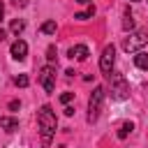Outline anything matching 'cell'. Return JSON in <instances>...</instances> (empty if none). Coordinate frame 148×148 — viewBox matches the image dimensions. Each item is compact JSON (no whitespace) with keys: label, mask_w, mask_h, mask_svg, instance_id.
Returning a JSON list of instances; mask_svg holds the SVG:
<instances>
[{"label":"cell","mask_w":148,"mask_h":148,"mask_svg":"<svg viewBox=\"0 0 148 148\" xmlns=\"http://www.w3.org/2000/svg\"><path fill=\"white\" fill-rule=\"evenodd\" d=\"M37 123H39V134H42V146L49 148L51 146V139L56 134V127H58V118L53 113V109L49 104H44L39 111H37Z\"/></svg>","instance_id":"cell-1"},{"label":"cell","mask_w":148,"mask_h":148,"mask_svg":"<svg viewBox=\"0 0 148 148\" xmlns=\"http://www.w3.org/2000/svg\"><path fill=\"white\" fill-rule=\"evenodd\" d=\"M106 76H109V83H111V97L113 99H127L130 97V86H127L125 76L120 72H111Z\"/></svg>","instance_id":"cell-2"},{"label":"cell","mask_w":148,"mask_h":148,"mask_svg":"<svg viewBox=\"0 0 148 148\" xmlns=\"http://www.w3.org/2000/svg\"><path fill=\"white\" fill-rule=\"evenodd\" d=\"M102 102H104V88L97 86L88 99V123H95L99 118V111H102Z\"/></svg>","instance_id":"cell-3"},{"label":"cell","mask_w":148,"mask_h":148,"mask_svg":"<svg viewBox=\"0 0 148 148\" xmlns=\"http://www.w3.org/2000/svg\"><path fill=\"white\" fill-rule=\"evenodd\" d=\"M148 44V35L143 32V30H139V32H132L130 37H125V42H123V49L130 53V51H139L141 46H146Z\"/></svg>","instance_id":"cell-4"},{"label":"cell","mask_w":148,"mask_h":148,"mask_svg":"<svg viewBox=\"0 0 148 148\" xmlns=\"http://www.w3.org/2000/svg\"><path fill=\"white\" fill-rule=\"evenodd\" d=\"M113 60H116V49H113V44H109V46L102 51V56H99V69H102L104 74H111Z\"/></svg>","instance_id":"cell-5"},{"label":"cell","mask_w":148,"mask_h":148,"mask_svg":"<svg viewBox=\"0 0 148 148\" xmlns=\"http://www.w3.org/2000/svg\"><path fill=\"white\" fill-rule=\"evenodd\" d=\"M39 83H42V88H44L46 92H53V88H56V69H53L51 65L42 67V72H39Z\"/></svg>","instance_id":"cell-6"},{"label":"cell","mask_w":148,"mask_h":148,"mask_svg":"<svg viewBox=\"0 0 148 148\" xmlns=\"http://www.w3.org/2000/svg\"><path fill=\"white\" fill-rule=\"evenodd\" d=\"M25 56H28V44L23 39H16L12 44V58L14 60H25Z\"/></svg>","instance_id":"cell-7"},{"label":"cell","mask_w":148,"mask_h":148,"mask_svg":"<svg viewBox=\"0 0 148 148\" xmlns=\"http://www.w3.org/2000/svg\"><path fill=\"white\" fill-rule=\"evenodd\" d=\"M67 56H69L72 60H74V58H76V60H86V58L90 56V51H88V46H83V44H76V46H72V49L67 51Z\"/></svg>","instance_id":"cell-8"},{"label":"cell","mask_w":148,"mask_h":148,"mask_svg":"<svg viewBox=\"0 0 148 148\" xmlns=\"http://www.w3.org/2000/svg\"><path fill=\"white\" fill-rule=\"evenodd\" d=\"M0 130H5V132H16V130H18V120L2 116V118H0Z\"/></svg>","instance_id":"cell-9"},{"label":"cell","mask_w":148,"mask_h":148,"mask_svg":"<svg viewBox=\"0 0 148 148\" xmlns=\"http://www.w3.org/2000/svg\"><path fill=\"white\" fill-rule=\"evenodd\" d=\"M134 65H136L139 69H146V72H148V53H146V51H136Z\"/></svg>","instance_id":"cell-10"},{"label":"cell","mask_w":148,"mask_h":148,"mask_svg":"<svg viewBox=\"0 0 148 148\" xmlns=\"http://www.w3.org/2000/svg\"><path fill=\"white\" fill-rule=\"evenodd\" d=\"M92 14H95V7H92V5H88V9H86V12H79V14H74V18H76V21H88Z\"/></svg>","instance_id":"cell-11"},{"label":"cell","mask_w":148,"mask_h":148,"mask_svg":"<svg viewBox=\"0 0 148 148\" xmlns=\"http://www.w3.org/2000/svg\"><path fill=\"white\" fill-rule=\"evenodd\" d=\"M9 28H12V32H14V35H21V32H23V28H25V21H23V18H14Z\"/></svg>","instance_id":"cell-12"},{"label":"cell","mask_w":148,"mask_h":148,"mask_svg":"<svg viewBox=\"0 0 148 148\" xmlns=\"http://www.w3.org/2000/svg\"><path fill=\"white\" fill-rule=\"evenodd\" d=\"M56 30H58L56 21H46V23H42V32H44V35H56Z\"/></svg>","instance_id":"cell-13"},{"label":"cell","mask_w":148,"mask_h":148,"mask_svg":"<svg viewBox=\"0 0 148 148\" xmlns=\"http://www.w3.org/2000/svg\"><path fill=\"white\" fill-rule=\"evenodd\" d=\"M132 130H134V125H132V123H123V125H120V130H118V136H120V139H125Z\"/></svg>","instance_id":"cell-14"},{"label":"cell","mask_w":148,"mask_h":148,"mask_svg":"<svg viewBox=\"0 0 148 148\" xmlns=\"http://www.w3.org/2000/svg\"><path fill=\"white\" fill-rule=\"evenodd\" d=\"M123 28H125V30H132V28H134V18H132V14H130V12H125V18H123Z\"/></svg>","instance_id":"cell-15"},{"label":"cell","mask_w":148,"mask_h":148,"mask_svg":"<svg viewBox=\"0 0 148 148\" xmlns=\"http://www.w3.org/2000/svg\"><path fill=\"white\" fill-rule=\"evenodd\" d=\"M14 83H16L18 88H25V86L30 83V79H28L25 74H18V76H14Z\"/></svg>","instance_id":"cell-16"},{"label":"cell","mask_w":148,"mask_h":148,"mask_svg":"<svg viewBox=\"0 0 148 148\" xmlns=\"http://www.w3.org/2000/svg\"><path fill=\"white\" fill-rule=\"evenodd\" d=\"M72 97H74V92H62V95H60V102H62V104H69Z\"/></svg>","instance_id":"cell-17"},{"label":"cell","mask_w":148,"mask_h":148,"mask_svg":"<svg viewBox=\"0 0 148 148\" xmlns=\"http://www.w3.org/2000/svg\"><path fill=\"white\" fill-rule=\"evenodd\" d=\"M46 58H49L51 62L56 60V46H49V51H46Z\"/></svg>","instance_id":"cell-18"},{"label":"cell","mask_w":148,"mask_h":148,"mask_svg":"<svg viewBox=\"0 0 148 148\" xmlns=\"http://www.w3.org/2000/svg\"><path fill=\"white\" fill-rule=\"evenodd\" d=\"M12 2H14L16 7H25V5H28V0H12Z\"/></svg>","instance_id":"cell-19"},{"label":"cell","mask_w":148,"mask_h":148,"mask_svg":"<svg viewBox=\"0 0 148 148\" xmlns=\"http://www.w3.org/2000/svg\"><path fill=\"white\" fill-rule=\"evenodd\" d=\"M5 37H7V32H5V30H0V42H5Z\"/></svg>","instance_id":"cell-20"},{"label":"cell","mask_w":148,"mask_h":148,"mask_svg":"<svg viewBox=\"0 0 148 148\" xmlns=\"http://www.w3.org/2000/svg\"><path fill=\"white\" fill-rule=\"evenodd\" d=\"M2 16H5V5L0 2V18H2Z\"/></svg>","instance_id":"cell-21"},{"label":"cell","mask_w":148,"mask_h":148,"mask_svg":"<svg viewBox=\"0 0 148 148\" xmlns=\"http://www.w3.org/2000/svg\"><path fill=\"white\" fill-rule=\"evenodd\" d=\"M76 2H79V5H88L90 0H76Z\"/></svg>","instance_id":"cell-22"},{"label":"cell","mask_w":148,"mask_h":148,"mask_svg":"<svg viewBox=\"0 0 148 148\" xmlns=\"http://www.w3.org/2000/svg\"><path fill=\"white\" fill-rule=\"evenodd\" d=\"M132 2H136V0H132Z\"/></svg>","instance_id":"cell-23"}]
</instances>
